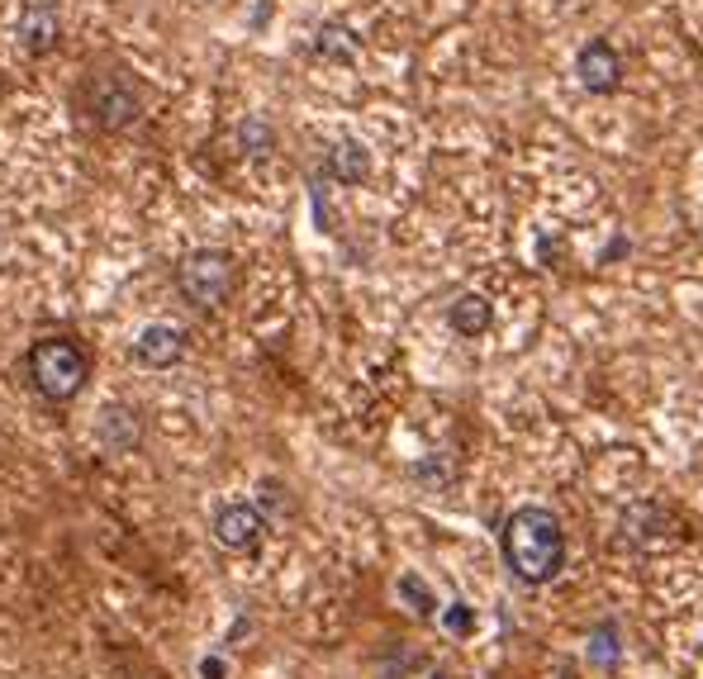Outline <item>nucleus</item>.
<instances>
[{
  "mask_svg": "<svg viewBox=\"0 0 703 679\" xmlns=\"http://www.w3.org/2000/svg\"><path fill=\"white\" fill-rule=\"evenodd\" d=\"M324 176H333L338 186H362L366 176H372V152H366L357 138H338L324 152Z\"/></svg>",
  "mask_w": 703,
  "mask_h": 679,
  "instance_id": "obj_10",
  "label": "nucleus"
},
{
  "mask_svg": "<svg viewBox=\"0 0 703 679\" xmlns=\"http://www.w3.org/2000/svg\"><path fill=\"white\" fill-rule=\"evenodd\" d=\"M200 679H228V660L224 656H205L200 660Z\"/></svg>",
  "mask_w": 703,
  "mask_h": 679,
  "instance_id": "obj_17",
  "label": "nucleus"
},
{
  "mask_svg": "<svg viewBox=\"0 0 703 679\" xmlns=\"http://www.w3.org/2000/svg\"><path fill=\"white\" fill-rule=\"evenodd\" d=\"M433 679H437V675H433Z\"/></svg>",
  "mask_w": 703,
  "mask_h": 679,
  "instance_id": "obj_19",
  "label": "nucleus"
},
{
  "mask_svg": "<svg viewBox=\"0 0 703 679\" xmlns=\"http://www.w3.org/2000/svg\"><path fill=\"white\" fill-rule=\"evenodd\" d=\"M556 6H566V10H571V6H575V0H556Z\"/></svg>",
  "mask_w": 703,
  "mask_h": 679,
  "instance_id": "obj_18",
  "label": "nucleus"
},
{
  "mask_svg": "<svg viewBox=\"0 0 703 679\" xmlns=\"http://www.w3.org/2000/svg\"><path fill=\"white\" fill-rule=\"evenodd\" d=\"M186 356V333L176 324H148L143 333L133 337V362L148 371H167Z\"/></svg>",
  "mask_w": 703,
  "mask_h": 679,
  "instance_id": "obj_7",
  "label": "nucleus"
},
{
  "mask_svg": "<svg viewBox=\"0 0 703 679\" xmlns=\"http://www.w3.org/2000/svg\"><path fill=\"white\" fill-rule=\"evenodd\" d=\"M234 257L224 247H196L181 266H176V291H181L186 305L196 309H219L228 295H234Z\"/></svg>",
  "mask_w": 703,
  "mask_h": 679,
  "instance_id": "obj_3",
  "label": "nucleus"
},
{
  "mask_svg": "<svg viewBox=\"0 0 703 679\" xmlns=\"http://www.w3.org/2000/svg\"><path fill=\"white\" fill-rule=\"evenodd\" d=\"M96 437L105 452H133L138 442H143V419H138V409L129 404H105L100 419H96Z\"/></svg>",
  "mask_w": 703,
  "mask_h": 679,
  "instance_id": "obj_9",
  "label": "nucleus"
},
{
  "mask_svg": "<svg viewBox=\"0 0 703 679\" xmlns=\"http://www.w3.org/2000/svg\"><path fill=\"white\" fill-rule=\"evenodd\" d=\"M504 561L523 584H552L566 565V532H561V518L542 504L514 509L504 523Z\"/></svg>",
  "mask_w": 703,
  "mask_h": 679,
  "instance_id": "obj_1",
  "label": "nucleus"
},
{
  "mask_svg": "<svg viewBox=\"0 0 703 679\" xmlns=\"http://www.w3.org/2000/svg\"><path fill=\"white\" fill-rule=\"evenodd\" d=\"M238 142H242V152L248 157H267L276 148V134H271V124L267 119H242V129H238Z\"/></svg>",
  "mask_w": 703,
  "mask_h": 679,
  "instance_id": "obj_15",
  "label": "nucleus"
},
{
  "mask_svg": "<svg viewBox=\"0 0 703 679\" xmlns=\"http://www.w3.org/2000/svg\"><path fill=\"white\" fill-rule=\"evenodd\" d=\"M14 39H20L24 52H48L62 39L58 6H52V0H29V6L20 10V20H14Z\"/></svg>",
  "mask_w": 703,
  "mask_h": 679,
  "instance_id": "obj_8",
  "label": "nucleus"
},
{
  "mask_svg": "<svg viewBox=\"0 0 703 679\" xmlns=\"http://www.w3.org/2000/svg\"><path fill=\"white\" fill-rule=\"evenodd\" d=\"M29 381L43 400L67 404L81 395V385L91 381V356L77 337H39L29 347Z\"/></svg>",
  "mask_w": 703,
  "mask_h": 679,
  "instance_id": "obj_2",
  "label": "nucleus"
},
{
  "mask_svg": "<svg viewBox=\"0 0 703 679\" xmlns=\"http://www.w3.org/2000/svg\"><path fill=\"white\" fill-rule=\"evenodd\" d=\"M575 77H580V86H585L590 96H613V91H618V81H623V62H618V52H613L604 39H594V43L580 48Z\"/></svg>",
  "mask_w": 703,
  "mask_h": 679,
  "instance_id": "obj_6",
  "label": "nucleus"
},
{
  "mask_svg": "<svg viewBox=\"0 0 703 679\" xmlns=\"http://www.w3.org/2000/svg\"><path fill=\"white\" fill-rule=\"evenodd\" d=\"M357 33H352L347 24H324L319 33H314V52L319 58H333V62H352L357 58Z\"/></svg>",
  "mask_w": 703,
  "mask_h": 679,
  "instance_id": "obj_12",
  "label": "nucleus"
},
{
  "mask_svg": "<svg viewBox=\"0 0 703 679\" xmlns=\"http://www.w3.org/2000/svg\"><path fill=\"white\" fill-rule=\"evenodd\" d=\"M81 110L96 129L119 134V129H129V124H138V115H143V96H138V86L125 77V71H96V77L86 81V91H81Z\"/></svg>",
  "mask_w": 703,
  "mask_h": 679,
  "instance_id": "obj_4",
  "label": "nucleus"
},
{
  "mask_svg": "<svg viewBox=\"0 0 703 679\" xmlns=\"http://www.w3.org/2000/svg\"><path fill=\"white\" fill-rule=\"evenodd\" d=\"M215 542L224 551H253L261 542V532H267V523H261V509L257 504H224L215 513Z\"/></svg>",
  "mask_w": 703,
  "mask_h": 679,
  "instance_id": "obj_5",
  "label": "nucleus"
},
{
  "mask_svg": "<svg viewBox=\"0 0 703 679\" xmlns=\"http://www.w3.org/2000/svg\"><path fill=\"white\" fill-rule=\"evenodd\" d=\"M443 628L456 632V637H466L471 628H476V618H471L466 603H447V609H443Z\"/></svg>",
  "mask_w": 703,
  "mask_h": 679,
  "instance_id": "obj_16",
  "label": "nucleus"
},
{
  "mask_svg": "<svg viewBox=\"0 0 703 679\" xmlns=\"http://www.w3.org/2000/svg\"><path fill=\"white\" fill-rule=\"evenodd\" d=\"M395 594L409 603L414 618H433V613H437V599L428 594V584L418 580V575H399V580H395Z\"/></svg>",
  "mask_w": 703,
  "mask_h": 679,
  "instance_id": "obj_13",
  "label": "nucleus"
},
{
  "mask_svg": "<svg viewBox=\"0 0 703 679\" xmlns=\"http://www.w3.org/2000/svg\"><path fill=\"white\" fill-rule=\"evenodd\" d=\"M447 318H452V328L462 333V337H476V333L489 328L495 309H489V299H485V295H462V299H456V305L447 309Z\"/></svg>",
  "mask_w": 703,
  "mask_h": 679,
  "instance_id": "obj_11",
  "label": "nucleus"
},
{
  "mask_svg": "<svg viewBox=\"0 0 703 679\" xmlns=\"http://www.w3.org/2000/svg\"><path fill=\"white\" fill-rule=\"evenodd\" d=\"M590 660H594L600 670L618 666V628H613V622H600V628L590 632Z\"/></svg>",
  "mask_w": 703,
  "mask_h": 679,
  "instance_id": "obj_14",
  "label": "nucleus"
}]
</instances>
